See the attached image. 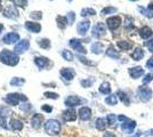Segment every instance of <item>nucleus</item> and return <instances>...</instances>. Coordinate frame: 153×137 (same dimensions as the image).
Here are the masks:
<instances>
[{"instance_id": "39448f33", "label": "nucleus", "mask_w": 153, "mask_h": 137, "mask_svg": "<svg viewBox=\"0 0 153 137\" xmlns=\"http://www.w3.org/2000/svg\"><path fill=\"white\" fill-rule=\"evenodd\" d=\"M106 24H108V26H109V29H110L111 31H114L121 24V18L119 16H112L106 19Z\"/></svg>"}, {"instance_id": "09e8293b", "label": "nucleus", "mask_w": 153, "mask_h": 137, "mask_svg": "<svg viewBox=\"0 0 153 137\" xmlns=\"http://www.w3.org/2000/svg\"><path fill=\"white\" fill-rule=\"evenodd\" d=\"M43 110L45 112H48V113H49V112L53 111V107L49 106V105H43Z\"/></svg>"}, {"instance_id": "ea45409f", "label": "nucleus", "mask_w": 153, "mask_h": 137, "mask_svg": "<svg viewBox=\"0 0 153 137\" xmlns=\"http://www.w3.org/2000/svg\"><path fill=\"white\" fill-rule=\"evenodd\" d=\"M30 17L31 18H34V19H41V12H33V13H31L30 14Z\"/></svg>"}, {"instance_id": "e433bc0d", "label": "nucleus", "mask_w": 153, "mask_h": 137, "mask_svg": "<svg viewBox=\"0 0 153 137\" xmlns=\"http://www.w3.org/2000/svg\"><path fill=\"white\" fill-rule=\"evenodd\" d=\"M62 56L64 57V60L66 61H73V54L69 50H63L62 51Z\"/></svg>"}, {"instance_id": "b1692460", "label": "nucleus", "mask_w": 153, "mask_h": 137, "mask_svg": "<svg viewBox=\"0 0 153 137\" xmlns=\"http://www.w3.org/2000/svg\"><path fill=\"white\" fill-rule=\"evenodd\" d=\"M10 128L13 129V130H21V129L23 128V123L19 120L12 119L10 120Z\"/></svg>"}, {"instance_id": "a211bd4d", "label": "nucleus", "mask_w": 153, "mask_h": 137, "mask_svg": "<svg viewBox=\"0 0 153 137\" xmlns=\"http://www.w3.org/2000/svg\"><path fill=\"white\" fill-rule=\"evenodd\" d=\"M34 63L39 68H43L49 64V60L47 57H43V56H38L34 58Z\"/></svg>"}, {"instance_id": "f8f14e48", "label": "nucleus", "mask_w": 153, "mask_h": 137, "mask_svg": "<svg viewBox=\"0 0 153 137\" xmlns=\"http://www.w3.org/2000/svg\"><path fill=\"white\" fill-rule=\"evenodd\" d=\"M4 15L8 18H16L18 16V12L13 5H9L8 7L4 10Z\"/></svg>"}, {"instance_id": "aec40b11", "label": "nucleus", "mask_w": 153, "mask_h": 137, "mask_svg": "<svg viewBox=\"0 0 153 137\" xmlns=\"http://www.w3.org/2000/svg\"><path fill=\"white\" fill-rule=\"evenodd\" d=\"M63 117L66 121H74L76 119V112L73 109H69L63 112Z\"/></svg>"}, {"instance_id": "c9c22d12", "label": "nucleus", "mask_w": 153, "mask_h": 137, "mask_svg": "<svg viewBox=\"0 0 153 137\" xmlns=\"http://www.w3.org/2000/svg\"><path fill=\"white\" fill-rule=\"evenodd\" d=\"M106 121H108L109 126L113 127V126H114V123H115V121H117V117H115L114 114H109V115L106 117Z\"/></svg>"}, {"instance_id": "c03bdc74", "label": "nucleus", "mask_w": 153, "mask_h": 137, "mask_svg": "<svg viewBox=\"0 0 153 137\" xmlns=\"http://www.w3.org/2000/svg\"><path fill=\"white\" fill-rule=\"evenodd\" d=\"M45 96L47 98H53V100H56L58 97V95L55 94V93H45Z\"/></svg>"}, {"instance_id": "c756f323", "label": "nucleus", "mask_w": 153, "mask_h": 137, "mask_svg": "<svg viewBox=\"0 0 153 137\" xmlns=\"http://www.w3.org/2000/svg\"><path fill=\"white\" fill-rule=\"evenodd\" d=\"M24 82H25V80L22 79V78H13L10 80V85L13 86V87H19V86L23 85Z\"/></svg>"}, {"instance_id": "bb28decb", "label": "nucleus", "mask_w": 153, "mask_h": 137, "mask_svg": "<svg viewBox=\"0 0 153 137\" xmlns=\"http://www.w3.org/2000/svg\"><path fill=\"white\" fill-rule=\"evenodd\" d=\"M100 92L104 95H108L111 93V87H110V84L109 82H103L101 87H100Z\"/></svg>"}, {"instance_id": "13d9d810", "label": "nucleus", "mask_w": 153, "mask_h": 137, "mask_svg": "<svg viewBox=\"0 0 153 137\" xmlns=\"http://www.w3.org/2000/svg\"><path fill=\"white\" fill-rule=\"evenodd\" d=\"M0 4H1V2H0ZM0 10H1V5H0Z\"/></svg>"}, {"instance_id": "72a5a7b5", "label": "nucleus", "mask_w": 153, "mask_h": 137, "mask_svg": "<svg viewBox=\"0 0 153 137\" xmlns=\"http://www.w3.org/2000/svg\"><path fill=\"white\" fill-rule=\"evenodd\" d=\"M38 45L43 49H48L51 47V41L48 39H41V40H38Z\"/></svg>"}, {"instance_id": "79ce46f5", "label": "nucleus", "mask_w": 153, "mask_h": 137, "mask_svg": "<svg viewBox=\"0 0 153 137\" xmlns=\"http://www.w3.org/2000/svg\"><path fill=\"white\" fill-rule=\"evenodd\" d=\"M74 18H76V15L73 12H70L68 14V21H69V24H72L74 22Z\"/></svg>"}, {"instance_id": "6e6552de", "label": "nucleus", "mask_w": 153, "mask_h": 137, "mask_svg": "<svg viewBox=\"0 0 153 137\" xmlns=\"http://www.w3.org/2000/svg\"><path fill=\"white\" fill-rule=\"evenodd\" d=\"M89 26H90V22H89L88 19L79 22V24L76 26L78 33L80 34V35H85V34L87 33V31H88V29H89Z\"/></svg>"}, {"instance_id": "f03ea898", "label": "nucleus", "mask_w": 153, "mask_h": 137, "mask_svg": "<svg viewBox=\"0 0 153 137\" xmlns=\"http://www.w3.org/2000/svg\"><path fill=\"white\" fill-rule=\"evenodd\" d=\"M45 130L49 135H56V134H58L61 130L60 122L55 119L47 120L46 123H45Z\"/></svg>"}, {"instance_id": "4468645a", "label": "nucleus", "mask_w": 153, "mask_h": 137, "mask_svg": "<svg viewBox=\"0 0 153 137\" xmlns=\"http://www.w3.org/2000/svg\"><path fill=\"white\" fill-rule=\"evenodd\" d=\"M18 40H19V35L16 32H10L7 35H5L4 39H2V41L5 43H14Z\"/></svg>"}, {"instance_id": "4be33fe9", "label": "nucleus", "mask_w": 153, "mask_h": 137, "mask_svg": "<svg viewBox=\"0 0 153 137\" xmlns=\"http://www.w3.org/2000/svg\"><path fill=\"white\" fill-rule=\"evenodd\" d=\"M131 57H133V60L134 61H139L142 60L143 57H144V51H143V49L142 48H136L135 50H134V53L131 54Z\"/></svg>"}, {"instance_id": "4d7b16f0", "label": "nucleus", "mask_w": 153, "mask_h": 137, "mask_svg": "<svg viewBox=\"0 0 153 137\" xmlns=\"http://www.w3.org/2000/svg\"><path fill=\"white\" fill-rule=\"evenodd\" d=\"M150 133H151V135H152V136H153V129H152V130H151V131H150Z\"/></svg>"}, {"instance_id": "412c9836", "label": "nucleus", "mask_w": 153, "mask_h": 137, "mask_svg": "<svg viewBox=\"0 0 153 137\" xmlns=\"http://www.w3.org/2000/svg\"><path fill=\"white\" fill-rule=\"evenodd\" d=\"M139 35L143 38V39H149L151 35H152V30L149 27V26H144L139 30Z\"/></svg>"}, {"instance_id": "6e6d98bb", "label": "nucleus", "mask_w": 153, "mask_h": 137, "mask_svg": "<svg viewBox=\"0 0 153 137\" xmlns=\"http://www.w3.org/2000/svg\"><path fill=\"white\" fill-rule=\"evenodd\" d=\"M2 30H4V25H2V24H0V32H1Z\"/></svg>"}, {"instance_id": "20e7f679", "label": "nucleus", "mask_w": 153, "mask_h": 137, "mask_svg": "<svg viewBox=\"0 0 153 137\" xmlns=\"http://www.w3.org/2000/svg\"><path fill=\"white\" fill-rule=\"evenodd\" d=\"M137 94L143 102H147L152 97V90L147 87H139L138 90H137Z\"/></svg>"}, {"instance_id": "2f4dec72", "label": "nucleus", "mask_w": 153, "mask_h": 137, "mask_svg": "<svg viewBox=\"0 0 153 137\" xmlns=\"http://www.w3.org/2000/svg\"><path fill=\"white\" fill-rule=\"evenodd\" d=\"M125 27L127 30H130L134 27V18L130 16H127L125 18Z\"/></svg>"}, {"instance_id": "473e14b6", "label": "nucleus", "mask_w": 153, "mask_h": 137, "mask_svg": "<svg viewBox=\"0 0 153 137\" xmlns=\"http://www.w3.org/2000/svg\"><path fill=\"white\" fill-rule=\"evenodd\" d=\"M118 102V98H117V95H110L109 97L105 98V103L109 104V105H115Z\"/></svg>"}, {"instance_id": "9d476101", "label": "nucleus", "mask_w": 153, "mask_h": 137, "mask_svg": "<svg viewBox=\"0 0 153 137\" xmlns=\"http://www.w3.org/2000/svg\"><path fill=\"white\" fill-rule=\"evenodd\" d=\"M29 47H30V43L27 41V40H22V41H19V43H17L16 46H15V53L17 54H21V53H25L27 49H29Z\"/></svg>"}, {"instance_id": "f3484780", "label": "nucleus", "mask_w": 153, "mask_h": 137, "mask_svg": "<svg viewBox=\"0 0 153 137\" xmlns=\"http://www.w3.org/2000/svg\"><path fill=\"white\" fill-rule=\"evenodd\" d=\"M26 30L33 32V33H38L41 30V25L39 23H33V22H25Z\"/></svg>"}, {"instance_id": "de8ad7c7", "label": "nucleus", "mask_w": 153, "mask_h": 137, "mask_svg": "<svg viewBox=\"0 0 153 137\" xmlns=\"http://www.w3.org/2000/svg\"><path fill=\"white\" fill-rule=\"evenodd\" d=\"M146 66L150 68V70H152V68H153V57H151L150 60L147 61V63H146Z\"/></svg>"}, {"instance_id": "4c0bfd02", "label": "nucleus", "mask_w": 153, "mask_h": 137, "mask_svg": "<svg viewBox=\"0 0 153 137\" xmlns=\"http://www.w3.org/2000/svg\"><path fill=\"white\" fill-rule=\"evenodd\" d=\"M118 9L115 7H106L102 10V15H108V14H113V13H117Z\"/></svg>"}, {"instance_id": "f257e3e1", "label": "nucleus", "mask_w": 153, "mask_h": 137, "mask_svg": "<svg viewBox=\"0 0 153 137\" xmlns=\"http://www.w3.org/2000/svg\"><path fill=\"white\" fill-rule=\"evenodd\" d=\"M0 61L4 63V64H7L10 66H14L16 65L19 61V57L16 53H13V51L8 50V49H4V50L0 53Z\"/></svg>"}, {"instance_id": "cd10ccee", "label": "nucleus", "mask_w": 153, "mask_h": 137, "mask_svg": "<svg viewBox=\"0 0 153 137\" xmlns=\"http://www.w3.org/2000/svg\"><path fill=\"white\" fill-rule=\"evenodd\" d=\"M106 127V119H103V118H98L96 120V128L98 130H104Z\"/></svg>"}, {"instance_id": "5fc2aeb1", "label": "nucleus", "mask_w": 153, "mask_h": 137, "mask_svg": "<svg viewBox=\"0 0 153 137\" xmlns=\"http://www.w3.org/2000/svg\"><path fill=\"white\" fill-rule=\"evenodd\" d=\"M149 9H150V10H153V2H150V5H149Z\"/></svg>"}, {"instance_id": "6ab92c4d", "label": "nucleus", "mask_w": 153, "mask_h": 137, "mask_svg": "<svg viewBox=\"0 0 153 137\" xmlns=\"http://www.w3.org/2000/svg\"><path fill=\"white\" fill-rule=\"evenodd\" d=\"M143 73H144V68H141V66L129 68V74H130V77L134 78V79H137L141 76H143Z\"/></svg>"}, {"instance_id": "7c9ffc66", "label": "nucleus", "mask_w": 153, "mask_h": 137, "mask_svg": "<svg viewBox=\"0 0 153 137\" xmlns=\"http://www.w3.org/2000/svg\"><path fill=\"white\" fill-rule=\"evenodd\" d=\"M118 96L120 97V100H121V102L123 103L125 105H129L130 104V101H129V97L127 96V94H125L123 92H118Z\"/></svg>"}, {"instance_id": "a19ab883", "label": "nucleus", "mask_w": 153, "mask_h": 137, "mask_svg": "<svg viewBox=\"0 0 153 137\" xmlns=\"http://www.w3.org/2000/svg\"><path fill=\"white\" fill-rule=\"evenodd\" d=\"M152 80H153V74L152 73H149V74H146L145 78L143 79V84L146 85V84H149L150 81H152Z\"/></svg>"}, {"instance_id": "a878e982", "label": "nucleus", "mask_w": 153, "mask_h": 137, "mask_svg": "<svg viewBox=\"0 0 153 137\" xmlns=\"http://www.w3.org/2000/svg\"><path fill=\"white\" fill-rule=\"evenodd\" d=\"M56 21H57V25H58L60 29H64L69 23L68 17L65 16H57L56 17Z\"/></svg>"}, {"instance_id": "393cba45", "label": "nucleus", "mask_w": 153, "mask_h": 137, "mask_svg": "<svg viewBox=\"0 0 153 137\" xmlns=\"http://www.w3.org/2000/svg\"><path fill=\"white\" fill-rule=\"evenodd\" d=\"M106 55H108L109 57H112V58H119L120 57V54L115 50V48H114L113 46H110V47L106 49Z\"/></svg>"}, {"instance_id": "dca6fc26", "label": "nucleus", "mask_w": 153, "mask_h": 137, "mask_svg": "<svg viewBox=\"0 0 153 137\" xmlns=\"http://www.w3.org/2000/svg\"><path fill=\"white\" fill-rule=\"evenodd\" d=\"M43 115H40V114H34L33 117H32V119H31V126H32V128L34 129L40 128V126H41V123H43Z\"/></svg>"}, {"instance_id": "9b49d317", "label": "nucleus", "mask_w": 153, "mask_h": 137, "mask_svg": "<svg viewBox=\"0 0 153 137\" xmlns=\"http://www.w3.org/2000/svg\"><path fill=\"white\" fill-rule=\"evenodd\" d=\"M81 103H82V101L78 96H69L68 98L65 100V104L69 107H74L76 105H80Z\"/></svg>"}, {"instance_id": "37998d69", "label": "nucleus", "mask_w": 153, "mask_h": 137, "mask_svg": "<svg viewBox=\"0 0 153 137\" xmlns=\"http://www.w3.org/2000/svg\"><path fill=\"white\" fill-rule=\"evenodd\" d=\"M93 84V79H89V80H81V85L82 87H90Z\"/></svg>"}, {"instance_id": "7ed1b4c3", "label": "nucleus", "mask_w": 153, "mask_h": 137, "mask_svg": "<svg viewBox=\"0 0 153 137\" xmlns=\"http://www.w3.org/2000/svg\"><path fill=\"white\" fill-rule=\"evenodd\" d=\"M19 101L25 102V101H27V98L22 94H8L5 97V102L9 105H17Z\"/></svg>"}, {"instance_id": "49530a36", "label": "nucleus", "mask_w": 153, "mask_h": 137, "mask_svg": "<svg viewBox=\"0 0 153 137\" xmlns=\"http://www.w3.org/2000/svg\"><path fill=\"white\" fill-rule=\"evenodd\" d=\"M14 4L17 5V6H19V7H24L26 4H27V1H17V0H15Z\"/></svg>"}, {"instance_id": "ddd939ff", "label": "nucleus", "mask_w": 153, "mask_h": 137, "mask_svg": "<svg viewBox=\"0 0 153 137\" xmlns=\"http://www.w3.org/2000/svg\"><path fill=\"white\" fill-rule=\"evenodd\" d=\"M74 74H76L74 70H72L70 68H64L61 70V76L64 78L65 80H69V81L74 78Z\"/></svg>"}, {"instance_id": "864d4df0", "label": "nucleus", "mask_w": 153, "mask_h": 137, "mask_svg": "<svg viewBox=\"0 0 153 137\" xmlns=\"http://www.w3.org/2000/svg\"><path fill=\"white\" fill-rule=\"evenodd\" d=\"M118 119H119L120 121H122V122H125V121L127 120V118H126V117H123V115H119V117H118Z\"/></svg>"}, {"instance_id": "8fccbe9b", "label": "nucleus", "mask_w": 153, "mask_h": 137, "mask_svg": "<svg viewBox=\"0 0 153 137\" xmlns=\"http://www.w3.org/2000/svg\"><path fill=\"white\" fill-rule=\"evenodd\" d=\"M0 127L7 128V125H6V120H5V118H1V117H0Z\"/></svg>"}, {"instance_id": "c85d7f7f", "label": "nucleus", "mask_w": 153, "mask_h": 137, "mask_svg": "<svg viewBox=\"0 0 153 137\" xmlns=\"http://www.w3.org/2000/svg\"><path fill=\"white\" fill-rule=\"evenodd\" d=\"M103 50V45L101 43H95L92 45V51L94 54H101Z\"/></svg>"}, {"instance_id": "f704fd0d", "label": "nucleus", "mask_w": 153, "mask_h": 137, "mask_svg": "<svg viewBox=\"0 0 153 137\" xmlns=\"http://www.w3.org/2000/svg\"><path fill=\"white\" fill-rule=\"evenodd\" d=\"M95 14H96V12L93 8H84L81 10V16L82 17H86L88 15H95Z\"/></svg>"}, {"instance_id": "2eb2a0df", "label": "nucleus", "mask_w": 153, "mask_h": 137, "mask_svg": "<svg viewBox=\"0 0 153 137\" xmlns=\"http://www.w3.org/2000/svg\"><path fill=\"white\" fill-rule=\"evenodd\" d=\"M79 117H80V119L84 120V121L89 120L90 117H92V110H90L89 107H87V106L81 107V109L79 110Z\"/></svg>"}, {"instance_id": "5701e85b", "label": "nucleus", "mask_w": 153, "mask_h": 137, "mask_svg": "<svg viewBox=\"0 0 153 137\" xmlns=\"http://www.w3.org/2000/svg\"><path fill=\"white\" fill-rule=\"evenodd\" d=\"M118 47L122 50H129L133 48V43L127 40H121V41H118Z\"/></svg>"}, {"instance_id": "a18cd8bd", "label": "nucleus", "mask_w": 153, "mask_h": 137, "mask_svg": "<svg viewBox=\"0 0 153 137\" xmlns=\"http://www.w3.org/2000/svg\"><path fill=\"white\" fill-rule=\"evenodd\" d=\"M145 46H146L151 51H153V39L152 40H150V41H146V43H145Z\"/></svg>"}, {"instance_id": "423d86ee", "label": "nucleus", "mask_w": 153, "mask_h": 137, "mask_svg": "<svg viewBox=\"0 0 153 137\" xmlns=\"http://www.w3.org/2000/svg\"><path fill=\"white\" fill-rule=\"evenodd\" d=\"M135 127H136V122L134 120H129V119H127L125 122H122V125H121V129L125 133H127V134H131L134 131Z\"/></svg>"}, {"instance_id": "58836bf2", "label": "nucleus", "mask_w": 153, "mask_h": 137, "mask_svg": "<svg viewBox=\"0 0 153 137\" xmlns=\"http://www.w3.org/2000/svg\"><path fill=\"white\" fill-rule=\"evenodd\" d=\"M138 9H139V12L144 15V16H146V17H149V18H152L153 17V13H151V12H149L147 9H145V8H143V7H138Z\"/></svg>"}, {"instance_id": "1a4fd4ad", "label": "nucleus", "mask_w": 153, "mask_h": 137, "mask_svg": "<svg viewBox=\"0 0 153 137\" xmlns=\"http://www.w3.org/2000/svg\"><path fill=\"white\" fill-rule=\"evenodd\" d=\"M81 43H82L81 40H78V39H71V40H70V46H71L73 49H76L78 53L86 54V49L82 47Z\"/></svg>"}, {"instance_id": "603ef678", "label": "nucleus", "mask_w": 153, "mask_h": 137, "mask_svg": "<svg viewBox=\"0 0 153 137\" xmlns=\"http://www.w3.org/2000/svg\"><path fill=\"white\" fill-rule=\"evenodd\" d=\"M103 137H115V136H114V134H112V133H105Z\"/></svg>"}, {"instance_id": "3c124183", "label": "nucleus", "mask_w": 153, "mask_h": 137, "mask_svg": "<svg viewBox=\"0 0 153 137\" xmlns=\"http://www.w3.org/2000/svg\"><path fill=\"white\" fill-rule=\"evenodd\" d=\"M79 60L81 61L82 63H85V64H88V65H90V64H92V62L87 61V58H85V57H82V56H79Z\"/></svg>"}, {"instance_id": "0eeeda50", "label": "nucleus", "mask_w": 153, "mask_h": 137, "mask_svg": "<svg viewBox=\"0 0 153 137\" xmlns=\"http://www.w3.org/2000/svg\"><path fill=\"white\" fill-rule=\"evenodd\" d=\"M105 31H106V29H105L104 23H97L93 27V35L95 38H101L105 34Z\"/></svg>"}]
</instances>
